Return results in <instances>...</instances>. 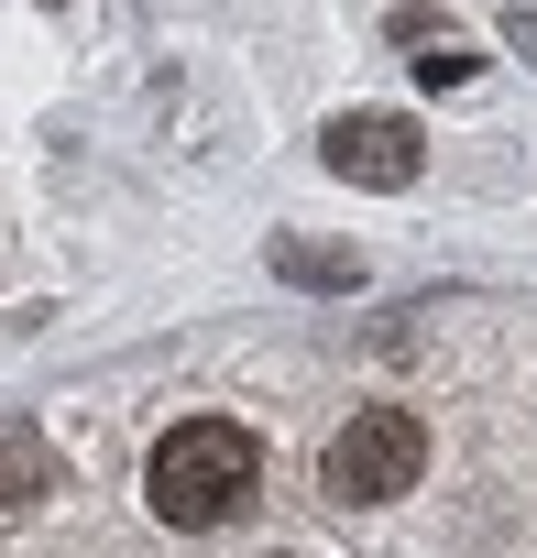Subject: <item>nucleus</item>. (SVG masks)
<instances>
[{
    "mask_svg": "<svg viewBox=\"0 0 537 558\" xmlns=\"http://www.w3.org/2000/svg\"><path fill=\"white\" fill-rule=\"evenodd\" d=\"M472 66H482V56H472V45H461V34H439V45H428V56H417V77H428V88H461V77H472Z\"/></svg>",
    "mask_w": 537,
    "mask_h": 558,
    "instance_id": "423d86ee",
    "label": "nucleus"
},
{
    "mask_svg": "<svg viewBox=\"0 0 537 558\" xmlns=\"http://www.w3.org/2000/svg\"><path fill=\"white\" fill-rule=\"evenodd\" d=\"M417 471H428V427L406 405H351V427L319 449L330 504H395V493H417Z\"/></svg>",
    "mask_w": 537,
    "mask_h": 558,
    "instance_id": "f03ea898",
    "label": "nucleus"
},
{
    "mask_svg": "<svg viewBox=\"0 0 537 558\" xmlns=\"http://www.w3.org/2000/svg\"><path fill=\"white\" fill-rule=\"evenodd\" d=\"M263 263H275L286 286H308V296H351V286H362V252H330V241H297V230L263 252Z\"/></svg>",
    "mask_w": 537,
    "mask_h": 558,
    "instance_id": "20e7f679",
    "label": "nucleus"
},
{
    "mask_svg": "<svg viewBox=\"0 0 537 558\" xmlns=\"http://www.w3.org/2000/svg\"><path fill=\"white\" fill-rule=\"evenodd\" d=\"M286 558H297V547H286Z\"/></svg>",
    "mask_w": 537,
    "mask_h": 558,
    "instance_id": "6e6552de",
    "label": "nucleus"
},
{
    "mask_svg": "<svg viewBox=\"0 0 537 558\" xmlns=\"http://www.w3.org/2000/svg\"><path fill=\"white\" fill-rule=\"evenodd\" d=\"M45 482H56V449H45L34 427H0V514L45 504Z\"/></svg>",
    "mask_w": 537,
    "mask_h": 558,
    "instance_id": "39448f33",
    "label": "nucleus"
},
{
    "mask_svg": "<svg viewBox=\"0 0 537 558\" xmlns=\"http://www.w3.org/2000/svg\"><path fill=\"white\" fill-rule=\"evenodd\" d=\"M504 45H515V56H537V12H526V0L504 12Z\"/></svg>",
    "mask_w": 537,
    "mask_h": 558,
    "instance_id": "0eeeda50",
    "label": "nucleus"
},
{
    "mask_svg": "<svg viewBox=\"0 0 537 558\" xmlns=\"http://www.w3.org/2000/svg\"><path fill=\"white\" fill-rule=\"evenodd\" d=\"M319 154H330L341 186H417V165H428V143H417L406 110H351V121H330Z\"/></svg>",
    "mask_w": 537,
    "mask_h": 558,
    "instance_id": "7ed1b4c3",
    "label": "nucleus"
},
{
    "mask_svg": "<svg viewBox=\"0 0 537 558\" xmlns=\"http://www.w3.org/2000/svg\"><path fill=\"white\" fill-rule=\"evenodd\" d=\"M252 471H263V449H252V427H230V416H187V427H165L154 438V460H143V504L165 514V525H219L241 493H252Z\"/></svg>",
    "mask_w": 537,
    "mask_h": 558,
    "instance_id": "f257e3e1",
    "label": "nucleus"
}]
</instances>
